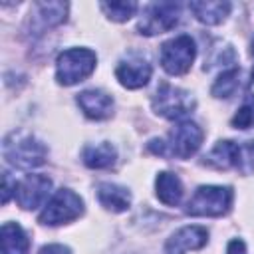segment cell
Listing matches in <instances>:
<instances>
[{
    "label": "cell",
    "mask_w": 254,
    "mask_h": 254,
    "mask_svg": "<svg viewBox=\"0 0 254 254\" xmlns=\"http://www.w3.org/2000/svg\"><path fill=\"white\" fill-rule=\"evenodd\" d=\"M202 137L204 133L194 121H181L171 129L167 139H153L149 143V151L159 157L189 159L198 151Z\"/></svg>",
    "instance_id": "obj_1"
},
{
    "label": "cell",
    "mask_w": 254,
    "mask_h": 254,
    "mask_svg": "<svg viewBox=\"0 0 254 254\" xmlns=\"http://www.w3.org/2000/svg\"><path fill=\"white\" fill-rule=\"evenodd\" d=\"M2 153H4V159L18 169L40 167L48 157V149L42 141H38L32 135H22V133H10L4 139Z\"/></svg>",
    "instance_id": "obj_2"
},
{
    "label": "cell",
    "mask_w": 254,
    "mask_h": 254,
    "mask_svg": "<svg viewBox=\"0 0 254 254\" xmlns=\"http://www.w3.org/2000/svg\"><path fill=\"white\" fill-rule=\"evenodd\" d=\"M232 189L218 185H204L194 190L187 202V214L190 216H222L230 210Z\"/></svg>",
    "instance_id": "obj_3"
},
{
    "label": "cell",
    "mask_w": 254,
    "mask_h": 254,
    "mask_svg": "<svg viewBox=\"0 0 254 254\" xmlns=\"http://www.w3.org/2000/svg\"><path fill=\"white\" fill-rule=\"evenodd\" d=\"M95 54L87 48H71L58 56L56 77L62 85H75L95 69Z\"/></svg>",
    "instance_id": "obj_4"
},
{
    "label": "cell",
    "mask_w": 254,
    "mask_h": 254,
    "mask_svg": "<svg viewBox=\"0 0 254 254\" xmlns=\"http://www.w3.org/2000/svg\"><path fill=\"white\" fill-rule=\"evenodd\" d=\"M83 212V200L69 189H60L44 206L38 220L48 226H58L79 218Z\"/></svg>",
    "instance_id": "obj_5"
},
{
    "label": "cell",
    "mask_w": 254,
    "mask_h": 254,
    "mask_svg": "<svg viewBox=\"0 0 254 254\" xmlns=\"http://www.w3.org/2000/svg\"><path fill=\"white\" fill-rule=\"evenodd\" d=\"M153 109L167 119H183L194 109V97L171 83H163L153 95Z\"/></svg>",
    "instance_id": "obj_6"
},
{
    "label": "cell",
    "mask_w": 254,
    "mask_h": 254,
    "mask_svg": "<svg viewBox=\"0 0 254 254\" xmlns=\"http://www.w3.org/2000/svg\"><path fill=\"white\" fill-rule=\"evenodd\" d=\"M194 42L190 40V36H177L169 42H165L161 46V65L167 73L171 75H183L190 69L192 62H194Z\"/></svg>",
    "instance_id": "obj_7"
},
{
    "label": "cell",
    "mask_w": 254,
    "mask_h": 254,
    "mask_svg": "<svg viewBox=\"0 0 254 254\" xmlns=\"http://www.w3.org/2000/svg\"><path fill=\"white\" fill-rule=\"evenodd\" d=\"M181 6L175 2H157L145 8L141 20H139V34L143 36H155L173 30L179 24Z\"/></svg>",
    "instance_id": "obj_8"
},
{
    "label": "cell",
    "mask_w": 254,
    "mask_h": 254,
    "mask_svg": "<svg viewBox=\"0 0 254 254\" xmlns=\"http://www.w3.org/2000/svg\"><path fill=\"white\" fill-rule=\"evenodd\" d=\"M52 179L46 175H28L20 183L14 185V196L18 206L24 210H34L42 206L50 194Z\"/></svg>",
    "instance_id": "obj_9"
},
{
    "label": "cell",
    "mask_w": 254,
    "mask_h": 254,
    "mask_svg": "<svg viewBox=\"0 0 254 254\" xmlns=\"http://www.w3.org/2000/svg\"><path fill=\"white\" fill-rule=\"evenodd\" d=\"M208 232L202 226H185L177 230L165 244V254H185L189 250H198L206 244Z\"/></svg>",
    "instance_id": "obj_10"
},
{
    "label": "cell",
    "mask_w": 254,
    "mask_h": 254,
    "mask_svg": "<svg viewBox=\"0 0 254 254\" xmlns=\"http://www.w3.org/2000/svg\"><path fill=\"white\" fill-rule=\"evenodd\" d=\"M115 75L123 87L139 89V87L147 85V81L151 79V65L141 58H129L117 65Z\"/></svg>",
    "instance_id": "obj_11"
},
{
    "label": "cell",
    "mask_w": 254,
    "mask_h": 254,
    "mask_svg": "<svg viewBox=\"0 0 254 254\" xmlns=\"http://www.w3.org/2000/svg\"><path fill=\"white\" fill-rule=\"evenodd\" d=\"M77 105L89 119H107L113 113V99L101 89H85L77 93Z\"/></svg>",
    "instance_id": "obj_12"
},
{
    "label": "cell",
    "mask_w": 254,
    "mask_h": 254,
    "mask_svg": "<svg viewBox=\"0 0 254 254\" xmlns=\"http://www.w3.org/2000/svg\"><path fill=\"white\" fill-rule=\"evenodd\" d=\"M97 200L111 212H123L131 204V192L115 183H101L97 187Z\"/></svg>",
    "instance_id": "obj_13"
},
{
    "label": "cell",
    "mask_w": 254,
    "mask_h": 254,
    "mask_svg": "<svg viewBox=\"0 0 254 254\" xmlns=\"http://www.w3.org/2000/svg\"><path fill=\"white\" fill-rule=\"evenodd\" d=\"M0 244L2 254H28L30 240L20 224L16 222H4L0 228Z\"/></svg>",
    "instance_id": "obj_14"
},
{
    "label": "cell",
    "mask_w": 254,
    "mask_h": 254,
    "mask_svg": "<svg viewBox=\"0 0 254 254\" xmlns=\"http://www.w3.org/2000/svg\"><path fill=\"white\" fill-rule=\"evenodd\" d=\"M238 153H240V145L234 141H218L210 153L204 157L206 165L214 167V169H236L238 167Z\"/></svg>",
    "instance_id": "obj_15"
},
{
    "label": "cell",
    "mask_w": 254,
    "mask_h": 254,
    "mask_svg": "<svg viewBox=\"0 0 254 254\" xmlns=\"http://www.w3.org/2000/svg\"><path fill=\"white\" fill-rule=\"evenodd\" d=\"M155 189H157L159 200L167 206H177L183 198V183L175 173H169V171L159 173L155 181Z\"/></svg>",
    "instance_id": "obj_16"
},
{
    "label": "cell",
    "mask_w": 254,
    "mask_h": 254,
    "mask_svg": "<svg viewBox=\"0 0 254 254\" xmlns=\"http://www.w3.org/2000/svg\"><path fill=\"white\" fill-rule=\"evenodd\" d=\"M189 8L196 16L198 22L214 26V24H220L228 16L230 2H190Z\"/></svg>",
    "instance_id": "obj_17"
},
{
    "label": "cell",
    "mask_w": 254,
    "mask_h": 254,
    "mask_svg": "<svg viewBox=\"0 0 254 254\" xmlns=\"http://www.w3.org/2000/svg\"><path fill=\"white\" fill-rule=\"evenodd\" d=\"M81 159L89 169H107L115 163L117 151L111 143L103 141L99 145H87L81 153Z\"/></svg>",
    "instance_id": "obj_18"
},
{
    "label": "cell",
    "mask_w": 254,
    "mask_h": 254,
    "mask_svg": "<svg viewBox=\"0 0 254 254\" xmlns=\"http://www.w3.org/2000/svg\"><path fill=\"white\" fill-rule=\"evenodd\" d=\"M36 10H38V18H40L44 28L46 26H58L65 20L67 4H64V2H38Z\"/></svg>",
    "instance_id": "obj_19"
},
{
    "label": "cell",
    "mask_w": 254,
    "mask_h": 254,
    "mask_svg": "<svg viewBox=\"0 0 254 254\" xmlns=\"http://www.w3.org/2000/svg\"><path fill=\"white\" fill-rule=\"evenodd\" d=\"M238 85H240V71H238L236 67H232V69L222 71V73L218 75V79L214 81L210 93H212L214 97H230V95L238 89Z\"/></svg>",
    "instance_id": "obj_20"
},
{
    "label": "cell",
    "mask_w": 254,
    "mask_h": 254,
    "mask_svg": "<svg viewBox=\"0 0 254 254\" xmlns=\"http://www.w3.org/2000/svg\"><path fill=\"white\" fill-rule=\"evenodd\" d=\"M101 10L105 12V16L109 20L125 22L135 14L137 4L135 2H101Z\"/></svg>",
    "instance_id": "obj_21"
},
{
    "label": "cell",
    "mask_w": 254,
    "mask_h": 254,
    "mask_svg": "<svg viewBox=\"0 0 254 254\" xmlns=\"http://www.w3.org/2000/svg\"><path fill=\"white\" fill-rule=\"evenodd\" d=\"M252 125H254V93H250L244 99V103L232 117V127L236 129H248Z\"/></svg>",
    "instance_id": "obj_22"
},
{
    "label": "cell",
    "mask_w": 254,
    "mask_h": 254,
    "mask_svg": "<svg viewBox=\"0 0 254 254\" xmlns=\"http://www.w3.org/2000/svg\"><path fill=\"white\" fill-rule=\"evenodd\" d=\"M242 175H250L254 173V141H246L240 145V153H238V167H236Z\"/></svg>",
    "instance_id": "obj_23"
},
{
    "label": "cell",
    "mask_w": 254,
    "mask_h": 254,
    "mask_svg": "<svg viewBox=\"0 0 254 254\" xmlns=\"http://www.w3.org/2000/svg\"><path fill=\"white\" fill-rule=\"evenodd\" d=\"M38 254H71V250L64 244H48V246H42Z\"/></svg>",
    "instance_id": "obj_24"
},
{
    "label": "cell",
    "mask_w": 254,
    "mask_h": 254,
    "mask_svg": "<svg viewBox=\"0 0 254 254\" xmlns=\"http://www.w3.org/2000/svg\"><path fill=\"white\" fill-rule=\"evenodd\" d=\"M226 254H246V246L242 240H230L228 242V248H226Z\"/></svg>",
    "instance_id": "obj_25"
},
{
    "label": "cell",
    "mask_w": 254,
    "mask_h": 254,
    "mask_svg": "<svg viewBox=\"0 0 254 254\" xmlns=\"http://www.w3.org/2000/svg\"><path fill=\"white\" fill-rule=\"evenodd\" d=\"M4 189H2V202L6 204L8 202V198H10V192H12V183H10V177H8V173H4Z\"/></svg>",
    "instance_id": "obj_26"
},
{
    "label": "cell",
    "mask_w": 254,
    "mask_h": 254,
    "mask_svg": "<svg viewBox=\"0 0 254 254\" xmlns=\"http://www.w3.org/2000/svg\"><path fill=\"white\" fill-rule=\"evenodd\" d=\"M250 54L254 56V38H252V48H250Z\"/></svg>",
    "instance_id": "obj_27"
},
{
    "label": "cell",
    "mask_w": 254,
    "mask_h": 254,
    "mask_svg": "<svg viewBox=\"0 0 254 254\" xmlns=\"http://www.w3.org/2000/svg\"><path fill=\"white\" fill-rule=\"evenodd\" d=\"M252 79H254V67H252Z\"/></svg>",
    "instance_id": "obj_28"
}]
</instances>
